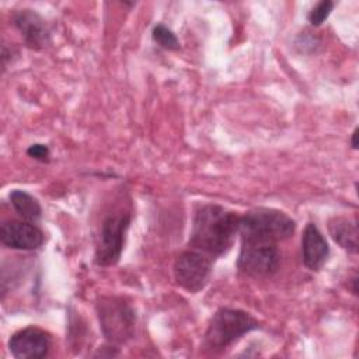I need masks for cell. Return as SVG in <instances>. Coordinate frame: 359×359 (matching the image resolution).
<instances>
[{"label":"cell","mask_w":359,"mask_h":359,"mask_svg":"<svg viewBox=\"0 0 359 359\" xmlns=\"http://www.w3.org/2000/svg\"><path fill=\"white\" fill-rule=\"evenodd\" d=\"M330 247L314 223H307L302 234V258L306 268L318 271L327 261Z\"/></svg>","instance_id":"obj_11"},{"label":"cell","mask_w":359,"mask_h":359,"mask_svg":"<svg viewBox=\"0 0 359 359\" xmlns=\"http://www.w3.org/2000/svg\"><path fill=\"white\" fill-rule=\"evenodd\" d=\"M356 137H358V129H355L353 133H352V136H351V146H352V149H358Z\"/></svg>","instance_id":"obj_17"},{"label":"cell","mask_w":359,"mask_h":359,"mask_svg":"<svg viewBox=\"0 0 359 359\" xmlns=\"http://www.w3.org/2000/svg\"><path fill=\"white\" fill-rule=\"evenodd\" d=\"M328 231L332 240L348 252H358L356 223L344 216H335L328 222Z\"/></svg>","instance_id":"obj_12"},{"label":"cell","mask_w":359,"mask_h":359,"mask_svg":"<svg viewBox=\"0 0 359 359\" xmlns=\"http://www.w3.org/2000/svg\"><path fill=\"white\" fill-rule=\"evenodd\" d=\"M153 41L163 49L167 50H178L180 49V41L175 36V34L167 28L164 24H157L151 31Z\"/></svg>","instance_id":"obj_14"},{"label":"cell","mask_w":359,"mask_h":359,"mask_svg":"<svg viewBox=\"0 0 359 359\" xmlns=\"http://www.w3.org/2000/svg\"><path fill=\"white\" fill-rule=\"evenodd\" d=\"M100 328L112 345L129 341L135 334L136 316L129 303L116 296H101L95 303Z\"/></svg>","instance_id":"obj_4"},{"label":"cell","mask_w":359,"mask_h":359,"mask_svg":"<svg viewBox=\"0 0 359 359\" xmlns=\"http://www.w3.org/2000/svg\"><path fill=\"white\" fill-rule=\"evenodd\" d=\"M257 328L259 323L250 313L223 307L212 316L205 332V344L212 351H223Z\"/></svg>","instance_id":"obj_3"},{"label":"cell","mask_w":359,"mask_h":359,"mask_svg":"<svg viewBox=\"0 0 359 359\" xmlns=\"http://www.w3.org/2000/svg\"><path fill=\"white\" fill-rule=\"evenodd\" d=\"M334 8V3L331 0H323L317 3L309 13V21L311 25L318 27L321 25L330 15V13Z\"/></svg>","instance_id":"obj_15"},{"label":"cell","mask_w":359,"mask_h":359,"mask_svg":"<svg viewBox=\"0 0 359 359\" xmlns=\"http://www.w3.org/2000/svg\"><path fill=\"white\" fill-rule=\"evenodd\" d=\"M0 241L13 250L31 251L43 244V233L31 222L8 220L0 227Z\"/></svg>","instance_id":"obj_9"},{"label":"cell","mask_w":359,"mask_h":359,"mask_svg":"<svg viewBox=\"0 0 359 359\" xmlns=\"http://www.w3.org/2000/svg\"><path fill=\"white\" fill-rule=\"evenodd\" d=\"M50 346V335L38 327L22 328L14 332L8 339V351L17 359L45 358L48 356Z\"/></svg>","instance_id":"obj_8"},{"label":"cell","mask_w":359,"mask_h":359,"mask_svg":"<svg viewBox=\"0 0 359 359\" xmlns=\"http://www.w3.org/2000/svg\"><path fill=\"white\" fill-rule=\"evenodd\" d=\"M15 28L31 49H42L49 43V29L45 21L32 10H20L13 17Z\"/></svg>","instance_id":"obj_10"},{"label":"cell","mask_w":359,"mask_h":359,"mask_svg":"<svg viewBox=\"0 0 359 359\" xmlns=\"http://www.w3.org/2000/svg\"><path fill=\"white\" fill-rule=\"evenodd\" d=\"M296 229L294 220L285 212L271 208H255L240 216L241 243H275L289 238Z\"/></svg>","instance_id":"obj_2"},{"label":"cell","mask_w":359,"mask_h":359,"mask_svg":"<svg viewBox=\"0 0 359 359\" xmlns=\"http://www.w3.org/2000/svg\"><path fill=\"white\" fill-rule=\"evenodd\" d=\"M172 272L178 286L191 293H196L202 290L209 280L212 257L191 248L177 257Z\"/></svg>","instance_id":"obj_7"},{"label":"cell","mask_w":359,"mask_h":359,"mask_svg":"<svg viewBox=\"0 0 359 359\" xmlns=\"http://www.w3.org/2000/svg\"><path fill=\"white\" fill-rule=\"evenodd\" d=\"M240 216L215 203L199 206L192 219L189 245L209 257L226 254L238 234Z\"/></svg>","instance_id":"obj_1"},{"label":"cell","mask_w":359,"mask_h":359,"mask_svg":"<svg viewBox=\"0 0 359 359\" xmlns=\"http://www.w3.org/2000/svg\"><path fill=\"white\" fill-rule=\"evenodd\" d=\"M129 224V213H118L105 217L95 244L94 261L98 266H112L119 261Z\"/></svg>","instance_id":"obj_5"},{"label":"cell","mask_w":359,"mask_h":359,"mask_svg":"<svg viewBox=\"0 0 359 359\" xmlns=\"http://www.w3.org/2000/svg\"><path fill=\"white\" fill-rule=\"evenodd\" d=\"M10 203L14 208V210L27 222L35 223L41 219L42 215V208L39 205V202L29 195L25 191L21 189H14L10 192L8 195Z\"/></svg>","instance_id":"obj_13"},{"label":"cell","mask_w":359,"mask_h":359,"mask_svg":"<svg viewBox=\"0 0 359 359\" xmlns=\"http://www.w3.org/2000/svg\"><path fill=\"white\" fill-rule=\"evenodd\" d=\"M27 154H28L29 157H32L34 160H38V161H41V163H48V161H49V157H50V151H49L48 146L41 144V143L31 144V146L27 149Z\"/></svg>","instance_id":"obj_16"},{"label":"cell","mask_w":359,"mask_h":359,"mask_svg":"<svg viewBox=\"0 0 359 359\" xmlns=\"http://www.w3.org/2000/svg\"><path fill=\"white\" fill-rule=\"evenodd\" d=\"M280 262V254L275 243H241L237 258V269L251 278L273 275Z\"/></svg>","instance_id":"obj_6"}]
</instances>
